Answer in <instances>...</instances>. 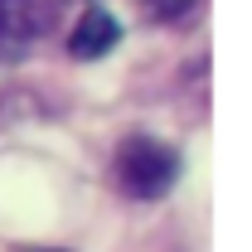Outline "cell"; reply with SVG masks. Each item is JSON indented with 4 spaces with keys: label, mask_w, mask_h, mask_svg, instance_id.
Listing matches in <instances>:
<instances>
[{
    "label": "cell",
    "mask_w": 252,
    "mask_h": 252,
    "mask_svg": "<svg viewBox=\"0 0 252 252\" xmlns=\"http://www.w3.org/2000/svg\"><path fill=\"white\" fill-rule=\"evenodd\" d=\"M30 252H63V248H30Z\"/></svg>",
    "instance_id": "5b68a950"
},
{
    "label": "cell",
    "mask_w": 252,
    "mask_h": 252,
    "mask_svg": "<svg viewBox=\"0 0 252 252\" xmlns=\"http://www.w3.org/2000/svg\"><path fill=\"white\" fill-rule=\"evenodd\" d=\"M112 180L122 189L126 199H141V204H151V199H165L175 180H180V151L175 146H165L156 136H126L122 146H117V156H112Z\"/></svg>",
    "instance_id": "6da1fadb"
},
{
    "label": "cell",
    "mask_w": 252,
    "mask_h": 252,
    "mask_svg": "<svg viewBox=\"0 0 252 252\" xmlns=\"http://www.w3.org/2000/svg\"><path fill=\"white\" fill-rule=\"evenodd\" d=\"M54 20H59L54 0H0V54L5 59L30 54L39 39H49Z\"/></svg>",
    "instance_id": "7a4b0ae2"
},
{
    "label": "cell",
    "mask_w": 252,
    "mask_h": 252,
    "mask_svg": "<svg viewBox=\"0 0 252 252\" xmlns=\"http://www.w3.org/2000/svg\"><path fill=\"white\" fill-rule=\"evenodd\" d=\"M151 25H165V30H189L199 25V15L209 10V0H131Z\"/></svg>",
    "instance_id": "277c9868"
},
{
    "label": "cell",
    "mask_w": 252,
    "mask_h": 252,
    "mask_svg": "<svg viewBox=\"0 0 252 252\" xmlns=\"http://www.w3.org/2000/svg\"><path fill=\"white\" fill-rule=\"evenodd\" d=\"M117 44H122V20H117L112 10H102V5L83 10V15H78V25H73V34H68V54H73V59H83V63L107 59Z\"/></svg>",
    "instance_id": "3957f363"
}]
</instances>
